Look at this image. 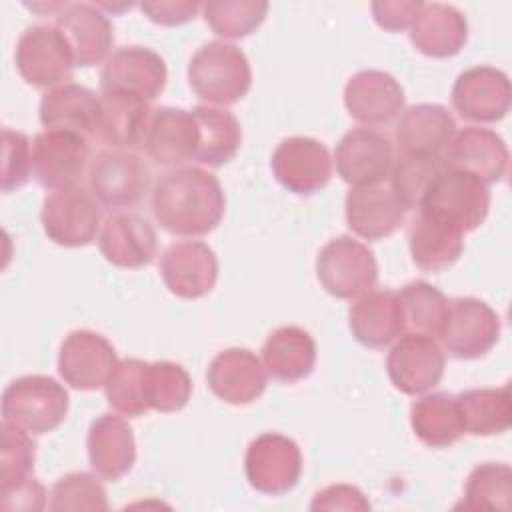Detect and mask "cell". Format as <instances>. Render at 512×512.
I'll return each mask as SVG.
<instances>
[{"label": "cell", "mask_w": 512, "mask_h": 512, "mask_svg": "<svg viewBox=\"0 0 512 512\" xmlns=\"http://www.w3.org/2000/svg\"><path fill=\"white\" fill-rule=\"evenodd\" d=\"M348 114L368 126H384L404 110V88L384 70H360L344 86Z\"/></svg>", "instance_id": "ffe728a7"}, {"label": "cell", "mask_w": 512, "mask_h": 512, "mask_svg": "<svg viewBox=\"0 0 512 512\" xmlns=\"http://www.w3.org/2000/svg\"><path fill=\"white\" fill-rule=\"evenodd\" d=\"M456 122L442 104L422 102L402 110L396 122V144L402 154H422L444 158Z\"/></svg>", "instance_id": "83f0119b"}, {"label": "cell", "mask_w": 512, "mask_h": 512, "mask_svg": "<svg viewBox=\"0 0 512 512\" xmlns=\"http://www.w3.org/2000/svg\"><path fill=\"white\" fill-rule=\"evenodd\" d=\"M116 362V350L106 336L92 330H74L60 346L58 372L76 390H96L106 384Z\"/></svg>", "instance_id": "d6986e66"}, {"label": "cell", "mask_w": 512, "mask_h": 512, "mask_svg": "<svg viewBox=\"0 0 512 512\" xmlns=\"http://www.w3.org/2000/svg\"><path fill=\"white\" fill-rule=\"evenodd\" d=\"M192 396V378L170 360L148 362L146 368V402L156 412H178Z\"/></svg>", "instance_id": "60d3db41"}, {"label": "cell", "mask_w": 512, "mask_h": 512, "mask_svg": "<svg viewBox=\"0 0 512 512\" xmlns=\"http://www.w3.org/2000/svg\"><path fill=\"white\" fill-rule=\"evenodd\" d=\"M270 166L276 180L288 192L308 196L328 184L334 160L320 140L290 136L274 148Z\"/></svg>", "instance_id": "5bb4252c"}, {"label": "cell", "mask_w": 512, "mask_h": 512, "mask_svg": "<svg viewBox=\"0 0 512 512\" xmlns=\"http://www.w3.org/2000/svg\"><path fill=\"white\" fill-rule=\"evenodd\" d=\"M468 40L466 16L452 4H424L410 26L412 46L430 58L456 56Z\"/></svg>", "instance_id": "4dcf8cb0"}, {"label": "cell", "mask_w": 512, "mask_h": 512, "mask_svg": "<svg viewBox=\"0 0 512 512\" xmlns=\"http://www.w3.org/2000/svg\"><path fill=\"white\" fill-rule=\"evenodd\" d=\"M98 112L100 96L74 82L48 90L38 106V116L46 130L74 132L84 138L96 134Z\"/></svg>", "instance_id": "f546056e"}, {"label": "cell", "mask_w": 512, "mask_h": 512, "mask_svg": "<svg viewBox=\"0 0 512 512\" xmlns=\"http://www.w3.org/2000/svg\"><path fill=\"white\" fill-rule=\"evenodd\" d=\"M348 326L356 342L384 348L406 332L404 310L394 290H368L348 310Z\"/></svg>", "instance_id": "4316f807"}, {"label": "cell", "mask_w": 512, "mask_h": 512, "mask_svg": "<svg viewBox=\"0 0 512 512\" xmlns=\"http://www.w3.org/2000/svg\"><path fill=\"white\" fill-rule=\"evenodd\" d=\"M150 184V166L132 150L108 148L90 160L88 188L98 204L108 210L138 206L148 194Z\"/></svg>", "instance_id": "5b68a950"}, {"label": "cell", "mask_w": 512, "mask_h": 512, "mask_svg": "<svg viewBox=\"0 0 512 512\" xmlns=\"http://www.w3.org/2000/svg\"><path fill=\"white\" fill-rule=\"evenodd\" d=\"M160 276L174 296L196 300L216 286L218 260L208 244L200 240H180L162 252Z\"/></svg>", "instance_id": "ac0fdd59"}, {"label": "cell", "mask_w": 512, "mask_h": 512, "mask_svg": "<svg viewBox=\"0 0 512 512\" xmlns=\"http://www.w3.org/2000/svg\"><path fill=\"white\" fill-rule=\"evenodd\" d=\"M464 432L474 436H494L510 428L512 404L506 386L468 388L456 396Z\"/></svg>", "instance_id": "d590c367"}, {"label": "cell", "mask_w": 512, "mask_h": 512, "mask_svg": "<svg viewBox=\"0 0 512 512\" xmlns=\"http://www.w3.org/2000/svg\"><path fill=\"white\" fill-rule=\"evenodd\" d=\"M150 208L162 230L192 238L212 232L222 222L226 196L212 172L178 166L156 180Z\"/></svg>", "instance_id": "6da1fadb"}, {"label": "cell", "mask_w": 512, "mask_h": 512, "mask_svg": "<svg viewBox=\"0 0 512 512\" xmlns=\"http://www.w3.org/2000/svg\"><path fill=\"white\" fill-rule=\"evenodd\" d=\"M264 0H210L202 4V14L210 30L222 38L238 40L252 34L266 18Z\"/></svg>", "instance_id": "ab89813d"}, {"label": "cell", "mask_w": 512, "mask_h": 512, "mask_svg": "<svg viewBox=\"0 0 512 512\" xmlns=\"http://www.w3.org/2000/svg\"><path fill=\"white\" fill-rule=\"evenodd\" d=\"M320 286L334 298L352 300L374 288L378 262L374 252L352 236H336L326 242L316 258Z\"/></svg>", "instance_id": "8992f818"}, {"label": "cell", "mask_w": 512, "mask_h": 512, "mask_svg": "<svg viewBox=\"0 0 512 512\" xmlns=\"http://www.w3.org/2000/svg\"><path fill=\"white\" fill-rule=\"evenodd\" d=\"M192 112L198 122V148L194 160L210 168L230 162L242 144L238 118L220 106H196Z\"/></svg>", "instance_id": "e575fe53"}, {"label": "cell", "mask_w": 512, "mask_h": 512, "mask_svg": "<svg viewBox=\"0 0 512 512\" xmlns=\"http://www.w3.org/2000/svg\"><path fill=\"white\" fill-rule=\"evenodd\" d=\"M260 360L268 376L292 384L312 374L316 342L300 326H280L266 338Z\"/></svg>", "instance_id": "d6a6232c"}, {"label": "cell", "mask_w": 512, "mask_h": 512, "mask_svg": "<svg viewBox=\"0 0 512 512\" xmlns=\"http://www.w3.org/2000/svg\"><path fill=\"white\" fill-rule=\"evenodd\" d=\"M54 26L64 36L76 66L88 68L106 62L112 54L114 28L98 4H66L56 12Z\"/></svg>", "instance_id": "e0dca14e"}, {"label": "cell", "mask_w": 512, "mask_h": 512, "mask_svg": "<svg viewBox=\"0 0 512 512\" xmlns=\"http://www.w3.org/2000/svg\"><path fill=\"white\" fill-rule=\"evenodd\" d=\"M142 146L150 160L168 168L196 158L198 122L194 112L172 106L152 110Z\"/></svg>", "instance_id": "603a6c76"}, {"label": "cell", "mask_w": 512, "mask_h": 512, "mask_svg": "<svg viewBox=\"0 0 512 512\" xmlns=\"http://www.w3.org/2000/svg\"><path fill=\"white\" fill-rule=\"evenodd\" d=\"M446 356L434 336L404 332L386 356V372L396 390L416 396L432 390L444 376Z\"/></svg>", "instance_id": "7c38bea8"}, {"label": "cell", "mask_w": 512, "mask_h": 512, "mask_svg": "<svg viewBox=\"0 0 512 512\" xmlns=\"http://www.w3.org/2000/svg\"><path fill=\"white\" fill-rule=\"evenodd\" d=\"M444 166V158L402 154L394 160L390 170V188L404 206V210H416L428 184Z\"/></svg>", "instance_id": "b9f144b4"}, {"label": "cell", "mask_w": 512, "mask_h": 512, "mask_svg": "<svg viewBox=\"0 0 512 512\" xmlns=\"http://www.w3.org/2000/svg\"><path fill=\"white\" fill-rule=\"evenodd\" d=\"M202 6L188 0H154V2H142L140 10L160 26H180L186 24L196 16V12Z\"/></svg>", "instance_id": "681fc988"}, {"label": "cell", "mask_w": 512, "mask_h": 512, "mask_svg": "<svg viewBox=\"0 0 512 512\" xmlns=\"http://www.w3.org/2000/svg\"><path fill=\"white\" fill-rule=\"evenodd\" d=\"M0 506L8 512L42 510L46 506V490L34 476H28L22 482L0 488Z\"/></svg>", "instance_id": "7dc6e473"}, {"label": "cell", "mask_w": 512, "mask_h": 512, "mask_svg": "<svg viewBox=\"0 0 512 512\" xmlns=\"http://www.w3.org/2000/svg\"><path fill=\"white\" fill-rule=\"evenodd\" d=\"M464 234L460 226L418 210L408 226V248L414 264L426 272L450 268L462 256Z\"/></svg>", "instance_id": "f1b7e54d"}, {"label": "cell", "mask_w": 512, "mask_h": 512, "mask_svg": "<svg viewBox=\"0 0 512 512\" xmlns=\"http://www.w3.org/2000/svg\"><path fill=\"white\" fill-rule=\"evenodd\" d=\"M68 406L66 388L42 374L20 376L2 392V420L32 436L54 432L64 422Z\"/></svg>", "instance_id": "3957f363"}, {"label": "cell", "mask_w": 512, "mask_h": 512, "mask_svg": "<svg viewBox=\"0 0 512 512\" xmlns=\"http://www.w3.org/2000/svg\"><path fill=\"white\" fill-rule=\"evenodd\" d=\"M410 424L416 438L430 448H448L464 436L458 402L450 392H430L414 400Z\"/></svg>", "instance_id": "836d02e7"}, {"label": "cell", "mask_w": 512, "mask_h": 512, "mask_svg": "<svg viewBox=\"0 0 512 512\" xmlns=\"http://www.w3.org/2000/svg\"><path fill=\"white\" fill-rule=\"evenodd\" d=\"M348 228L364 240H382L392 236L404 222L406 210L392 192L390 184L354 186L344 200Z\"/></svg>", "instance_id": "7402d4cb"}, {"label": "cell", "mask_w": 512, "mask_h": 512, "mask_svg": "<svg viewBox=\"0 0 512 512\" xmlns=\"http://www.w3.org/2000/svg\"><path fill=\"white\" fill-rule=\"evenodd\" d=\"M444 164L470 172L490 186L506 176L508 146L504 138L490 128L466 126L452 136Z\"/></svg>", "instance_id": "cb8c5ba5"}, {"label": "cell", "mask_w": 512, "mask_h": 512, "mask_svg": "<svg viewBox=\"0 0 512 512\" xmlns=\"http://www.w3.org/2000/svg\"><path fill=\"white\" fill-rule=\"evenodd\" d=\"M146 368L148 362L140 358H124L116 362L104 384V392L108 404L118 414L138 418L150 410L146 402Z\"/></svg>", "instance_id": "f35d334b"}, {"label": "cell", "mask_w": 512, "mask_h": 512, "mask_svg": "<svg viewBox=\"0 0 512 512\" xmlns=\"http://www.w3.org/2000/svg\"><path fill=\"white\" fill-rule=\"evenodd\" d=\"M14 62L24 82L42 90L68 84L76 68L64 36L50 24H32L20 34Z\"/></svg>", "instance_id": "52a82bcc"}, {"label": "cell", "mask_w": 512, "mask_h": 512, "mask_svg": "<svg viewBox=\"0 0 512 512\" xmlns=\"http://www.w3.org/2000/svg\"><path fill=\"white\" fill-rule=\"evenodd\" d=\"M168 80L164 58L146 46L116 48L100 70V88L108 94H124L154 100Z\"/></svg>", "instance_id": "4fadbf2b"}, {"label": "cell", "mask_w": 512, "mask_h": 512, "mask_svg": "<svg viewBox=\"0 0 512 512\" xmlns=\"http://www.w3.org/2000/svg\"><path fill=\"white\" fill-rule=\"evenodd\" d=\"M188 82L194 94L216 106L240 102L252 88V68L246 54L226 40L202 44L188 62Z\"/></svg>", "instance_id": "7a4b0ae2"}, {"label": "cell", "mask_w": 512, "mask_h": 512, "mask_svg": "<svg viewBox=\"0 0 512 512\" xmlns=\"http://www.w3.org/2000/svg\"><path fill=\"white\" fill-rule=\"evenodd\" d=\"M90 166L88 138L62 132L44 130L32 142V178L48 190H66L78 186L80 178Z\"/></svg>", "instance_id": "8fae6325"}, {"label": "cell", "mask_w": 512, "mask_h": 512, "mask_svg": "<svg viewBox=\"0 0 512 512\" xmlns=\"http://www.w3.org/2000/svg\"><path fill=\"white\" fill-rule=\"evenodd\" d=\"M244 472L256 492L282 496L300 480L302 452L292 438L280 432H262L246 448Z\"/></svg>", "instance_id": "30bf717a"}, {"label": "cell", "mask_w": 512, "mask_h": 512, "mask_svg": "<svg viewBox=\"0 0 512 512\" xmlns=\"http://www.w3.org/2000/svg\"><path fill=\"white\" fill-rule=\"evenodd\" d=\"M512 468L504 462H484L472 468L466 478L464 498L458 508L464 510H510Z\"/></svg>", "instance_id": "8d00e7d4"}, {"label": "cell", "mask_w": 512, "mask_h": 512, "mask_svg": "<svg viewBox=\"0 0 512 512\" xmlns=\"http://www.w3.org/2000/svg\"><path fill=\"white\" fill-rule=\"evenodd\" d=\"M48 508L54 512L108 510L110 504L98 476L90 472H70L52 486Z\"/></svg>", "instance_id": "7bdbcfd3"}, {"label": "cell", "mask_w": 512, "mask_h": 512, "mask_svg": "<svg viewBox=\"0 0 512 512\" xmlns=\"http://www.w3.org/2000/svg\"><path fill=\"white\" fill-rule=\"evenodd\" d=\"M92 472L108 482L126 476L136 462V440L132 426L118 414H100L86 438Z\"/></svg>", "instance_id": "484cf974"}, {"label": "cell", "mask_w": 512, "mask_h": 512, "mask_svg": "<svg viewBox=\"0 0 512 512\" xmlns=\"http://www.w3.org/2000/svg\"><path fill=\"white\" fill-rule=\"evenodd\" d=\"M416 210L440 216L470 232L488 216L490 190L474 174L444 164L428 184Z\"/></svg>", "instance_id": "277c9868"}, {"label": "cell", "mask_w": 512, "mask_h": 512, "mask_svg": "<svg viewBox=\"0 0 512 512\" xmlns=\"http://www.w3.org/2000/svg\"><path fill=\"white\" fill-rule=\"evenodd\" d=\"M36 460V444L32 434L2 422L0 446V488L16 484L32 476Z\"/></svg>", "instance_id": "ee69618b"}, {"label": "cell", "mask_w": 512, "mask_h": 512, "mask_svg": "<svg viewBox=\"0 0 512 512\" xmlns=\"http://www.w3.org/2000/svg\"><path fill=\"white\" fill-rule=\"evenodd\" d=\"M42 228L48 240L64 248L88 246L100 234V204L82 186L54 190L42 202Z\"/></svg>", "instance_id": "9c48e42d"}, {"label": "cell", "mask_w": 512, "mask_h": 512, "mask_svg": "<svg viewBox=\"0 0 512 512\" xmlns=\"http://www.w3.org/2000/svg\"><path fill=\"white\" fill-rule=\"evenodd\" d=\"M32 174V144L24 132L2 130V192H12Z\"/></svg>", "instance_id": "f6af8a7d"}, {"label": "cell", "mask_w": 512, "mask_h": 512, "mask_svg": "<svg viewBox=\"0 0 512 512\" xmlns=\"http://www.w3.org/2000/svg\"><path fill=\"white\" fill-rule=\"evenodd\" d=\"M98 248L110 264L134 270L154 260L158 238L146 218L132 212H118L104 220L98 234Z\"/></svg>", "instance_id": "d4e9b609"}, {"label": "cell", "mask_w": 512, "mask_h": 512, "mask_svg": "<svg viewBox=\"0 0 512 512\" xmlns=\"http://www.w3.org/2000/svg\"><path fill=\"white\" fill-rule=\"evenodd\" d=\"M450 96L464 120L492 124L508 114L512 90L506 72L494 66H472L458 74Z\"/></svg>", "instance_id": "2e32d148"}, {"label": "cell", "mask_w": 512, "mask_h": 512, "mask_svg": "<svg viewBox=\"0 0 512 512\" xmlns=\"http://www.w3.org/2000/svg\"><path fill=\"white\" fill-rule=\"evenodd\" d=\"M438 338L442 350L460 360H474L488 354L500 338V318L484 302L472 296L448 300V310Z\"/></svg>", "instance_id": "ba28073f"}, {"label": "cell", "mask_w": 512, "mask_h": 512, "mask_svg": "<svg viewBox=\"0 0 512 512\" xmlns=\"http://www.w3.org/2000/svg\"><path fill=\"white\" fill-rule=\"evenodd\" d=\"M422 6L420 0H378L370 4V10L380 28L400 32L416 22Z\"/></svg>", "instance_id": "bcb514c9"}, {"label": "cell", "mask_w": 512, "mask_h": 512, "mask_svg": "<svg viewBox=\"0 0 512 512\" xmlns=\"http://www.w3.org/2000/svg\"><path fill=\"white\" fill-rule=\"evenodd\" d=\"M152 110L146 100L124 94H100L96 138L116 150H132L144 144Z\"/></svg>", "instance_id": "1f68e13d"}, {"label": "cell", "mask_w": 512, "mask_h": 512, "mask_svg": "<svg viewBox=\"0 0 512 512\" xmlns=\"http://www.w3.org/2000/svg\"><path fill=\"white\" fill-rule=\"evenodd\" d=\"M334 160L338 176L352 188L380 184L394 166V144L380 130L352 128L340 138Z\"/></svg>", "instance_id": "9a60e30c"}, {"label": "cell", "mask_w": 512, "mask_h": 512, "mask_svg": "<svg viewBox=\"0 0 512 512\" xmlns=\"http://www.w3.org/2000/svg\"><path fill=\"white\" fill-rule=\"evenodd\" d=\"M208 388L226 404H250L258 400L268 382L262 360L248 348H226L218 352L206 370Z\"/></svg>", "instance_id": "44dd1931"}, {"label": "cell", "mask_w": 512, "mask_h": 512, "mask_svg": "<svg viewBox=\"0 0 512 512\" xmlns=\"http://www.w3.org/2000/svg\"><path fill=\"white\" fill-rule=\"evenodd\" d=\"M408 332L438 336L448 310V298L426 280H412L398 292Z\"/></svg>", "instance_id": "74e56055"}, {"label": "cell", "mask_w": 512, "mask_h": 512, "mask_svg": "<svg viewBox=\"0 0 512 512\" xmlns=\"http://www.w3.org/2000/svg\"><path fill=\"white\" fill-rule=\"evenodd\" d=\"M310 510H370V502L352 484H332L314 496Z\"/></svg>", "instance_id": "c3c4849f"}]
</instances>
